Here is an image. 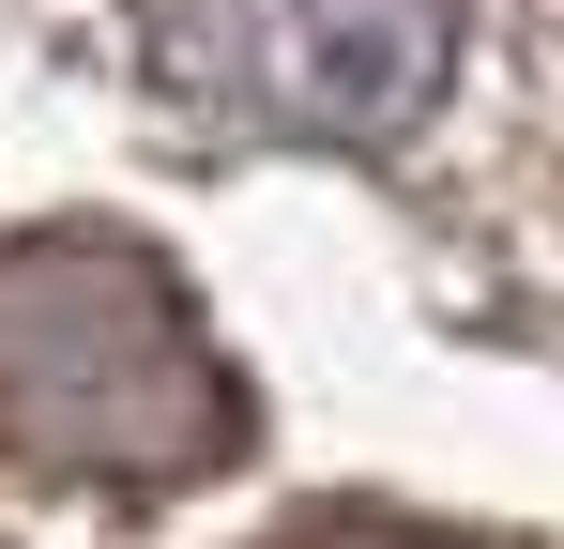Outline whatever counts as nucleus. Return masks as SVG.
Returning <instances> with one entry per match:
<instances>
[{"label": "nucleus", "mask_w": 564, "mask_h": 549, "mask_svg": "<svg viewBox=\"0 0 564 549\" xmlns=\"http://www.w3.org/2000/svg\"><path fill=\"white\" fill-rule=\"evenodd\" d=\"M0 458L62 488H184L245 458V366L138 229L0 245Z\"/></svg>", "instance_id": "1"}, {"label": "nucleus", "mask_w": 564, "mask_h": 549, "mask_svg": "<svg viewBox=\"0 0 564 549\" xmlns=\"http://www.w3.org/2000/svg\"><path fill=\"white\" fill-rule=\"evenodd\" d=\"M138 62L229 138L367 153L412 138L458 77V0H138Z\"/></svg>", "instance_id": "2"}, {"label": "nucleus", "mask_w": 564, "mask_h": 549, "mask_svg": "<svg viewBox=\"0 0 564 549\" xmlns=\"http://www.w3.org/2000/svg\"><path fill=\"white\" fill-rule=\"evenodd\" d=\"M290 549H473V535H427V519H305Z\"/></svg>", "instance_id": "3"}]
</instances>
